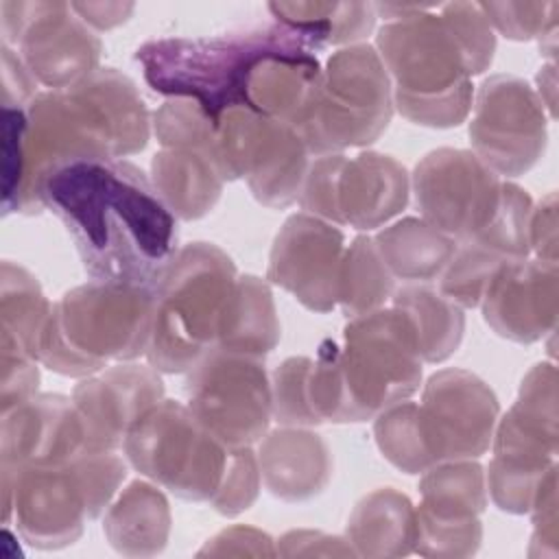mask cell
<instances>
[{
    "mask_svg": "<svg viewBox=\"0 0 559 559\" xmlns=\"http://www.w3.org/2000/svg\"><path fill=\"white\" fill-rule=\"evenodd\" d=\"M393 306L406 314L421 360L441 362L456 352L465 328L456 304L426 284H404L393 293Z\"/></svg>",
    "mask_w": 559,
    "mask_h": 559,
    "instance_id": "obj_29",
    "label": "cell"
},
{
    "mask_svg": "<svg viewBox=\"0 0 559 559\" xmlns=\"http://www.w3.org/2000/svg\"><path fill=\"white\" fill-rule=\"evenodd\" d=\"M421 358L400 308L352 317L343 345H319L308 373V400L319 421H367L419 389Z\"/></svg>",
    "mask_w": 559,
    "mask_h": 559,
    "instance_id": "obj_3",
    "label": "cell"
},
{
    "mask_svg": "<svg viewBox=\"0 0 559 559\" xmlns=\"http://www.w3.org/2000/svg\"><path fill=\"white\" fill-rule=\"evenodd\" d=\"M312 360L306 356L286 358L271 382L273 417L284 426H317L321 424L308 400V371Z\"/></svg>",
    "mask_w": 559,
    "mask_h": 559,
    "instance_id": "obj_34",
    "label": "cell"
},
{
    "mask_svg": "<svg viewBox=\"0 0 559 559\" xmlns=\"http://www.w3.org/2000/svg\"><path fill=\"white\" fill-rule=\"evenodd\" d=\"M413 190L424 221L463 242L493 218L502 181L472 151L437 148L415 166Z\"/></svg>",
    "mask_w": 559,
    "mask_h": 559,
    "instance_id": "obj_14",
    "label": "cell"
},
{
    "mask_svg": "<svg viewBox=\"0 0 559 559\" xmlns=\"http://www.w3.org/2000/svg\"><path fill=\"white\" fill-rule=\"evenodd\" d=\"M343 242V231L319 216L293 214L275 236L266 275L308 310L330 312L338 304Z\"/></svg>",
    "mask_w": 559,
    "mask_h": 559,
    "instance_id": "obj_19",
    "label": "cell"
},
{
    "mask_svg": "<svg viewBox=\"0 0 559 559\" xmlns=\"http://www.w3.org/2000/svg\"><path fill=\"white\" fill-rule=\"evenodd\" d=\"M162 395L164 382L155 367L118 365L81 380L72 391V404L90 448L116 450L124 445L133 421L162 402Z\"/></svg>",
    "mask_w": 559,
    "mask_h": 559,
    "instance_id": "obj_20",
    "label": "cell"
},
{
    "mask_svg": "<svg viewBox=\"0 0 559 559\" xmlns=\"http://www.w3.org/2000/svg\"><path fill=\"white\" fill-rule=\"evenodd\" d=\"M170 528L168 502L148 483H131L105 518V535L122 555H155Z\"/></svg>",
    "mask_w": 559,
    "mask_h": 559,
    "instance_id": "obj_28",
    "label": "cell"
},
{
    "mask_svg": "<svg viewBox=\"0 0 559 559\" xmlns=\"http://www.w3.org/2000/svg\"><path fill=\"white\" fill-rule=\"evenodd\" d=\"M258 463L271 493L290 502L319 493L330 478L325 441L295 426L271 432L260 443Z\"/></svg>",
    "mask_w": 559,
    "mask_h": 559,
    "instance_id": "obj_23",
    "label": "cell"
},
{
    "mask_svg": "<svg viewBox=\"0 0 559 559\" xmlns=\"http://www.w3.org/2000/svg\"><path fill=\"white\" fill-rule=\"evenodd\" d=\"M35 79L22 57L2 44V107H24L35 98Z\"/></svg>",
    "mask_w": 559,
    "mask_h": 559,
    "instance_id": "obj_40",
    "label": "cell"
},
{
    "mask_svg": "<svg viewBox=\"0 0 559 559\" xmlns=\"http://www.w3.org/2000/svg\"><path fill=\"white\" fill-rule=\"evenodd\" d=\"M528 245L537 260L557 264V203L555 192H550L531 212L528 221Z\"/></svg>",
    "mask_w": 559,
    "mask_h": 559,
    "instance_id": "obj_39",
    "label": "cell"
},
{
    "mask_svg": "<svg viewBox=\"0 0 559 559\" xmlns=\"http://www.w3.org/2000/svg\"><path fill=\"white\" fill-rule=\"evenodd\" d=\"M260 487V463L251 448H234L221 489L210 500L223 515H236L251 507Z\"/></svg>",
    "mask_w": 559,
    "mask_h": 559,
    "instance_id": "obj_38",
    "label": "cell"
},
{
    "mask_svg": "<svg viewBox=\"0 0 559 559\" xmlns=\"http://www.w3.org/2000/svg\"><path fill=\"white\" fill-rule=\"evenodd\" d=\"M395 277L382 262L376 240L358 236L345 249L338 271V304L352 319L378 310L393 295Z\"/></svg>",
    "mask_w": 559,
    "mask_h": 559,
    "instance_id": "obj_32",
    "label": "cell"
},
{
    "mask_svg": "<svg viewBox=\"0 0 559 559\" xmlns=\"http://www.w3.org/2000/svg\"><path fill=\"white\" fill-rule=\"evenodd\" d=\"M469 140L474 155L487 168L518 177L544 153V103L522 79L496 74L476 94Z\"/></svg>",
    "mask_w": 559,
    "mask_h": 559,
    "instance_id": "obj_15",
    "label": "cell"
},
{
    "mask_svg": "<svg viewBox=\"0 0 559 559\" xmlns=\"http://www.w3.org/2000/svg\"><path fill=\"white\" fill-rule=\"evenodd\" d=\"M391 81L376 48L334 52L293 127L314 155L373 142L391 120Z\"/></svg>",
    "mask_w": 559,
    "mask_h": 559,
    "instance_id": "obj_8",
    "label": "cell"
},
{
    "mask_svg": "<svg viewBox=\"0 0 559 559\" xmlns=\"http://www.w3.org/2000/svg\"><path fill=\"white\" fill-rule=\"evenodd\" d=\"M280 341V323L269 286L255 275L236 280L218 349L262 358Z\"/></svg>",
    "mask_w": 559,
    "mask_h": 559,
    "instance_id": "obj_30",
    "label": "cell"
},
{
    "mask_svg": "<svg viewBox=\"0 0 559 559\" xmlns=\"http://www.w3.org/2000/svg\"><path fill=\"white\" fill-rule=\"evenodd\" d=\"M491 443L493 459L485 485L502 511L526 513L557 454V371L550 362H539L526 373Z\"/></svg>",
    "mask_w": 559,
    "mask_h": 559,
    "instance_id": "obj_10",
    "label": "cell"
},
{
    "mask_svg": "<svg viewBox=\"0 0 559 559\" xmlns=\"http://www.w3.org/2000/svg\"><path fill=\"white\" fill-rule=\"evenodd\" d=\"M406 201L408 175L400 162L380 153L345 157L336 188L341 225L356 229L380 227L404 210Z\"/></svg>",
    "mask_w": 559,
    "mask_h": 559,
    "instance_id": "obj_22",
    "label": "cell"
},
{
    "mask_svg": "<svg viewBox=\"0 0 559 559\" xmlns=\"http://www.w3.org/2000/svg\"><path fill=\"white\" fill-rule=\"evenodd\" d=\"M4 44H15L35 81L68 90L92 72L100 41L66 2H2Z\"/></svg>",
    "mask_w": 559,
    "mask_h": 559,
    "instance_id": "obj_13",
    "label": "cell"
},
{
    "mask_svg": "<svg viewBox=\"0 0 559 559\" xmlns=\"http://www.w3.org/2000/svg\"><path fill=\"white\" fill-rule=\"evenodd\" d=\"M216 131L225 179L245 177L269 207H286L299 197L310 151L290 122L238 107L221 118Z\"/></svg>",
    "mask_w": 559,
    "mask_h": 559,
    "instance_id": "obj_11",
    "label": "cell"
},
{
    "mask_svg": "<svg viewBox=\"0 0 559 559\" xmlns=\"http://www.w3.org/2000/svg\"><path fill=\"white\" fill-rule=\"evenodd\" d=\"M321 48L312 33L275 20L210 37L151 39L135 59L155 92L194 100L218 124L231 109H251L249 85L264 61L306 57Z\"/></svg>",
    "mask_w": 559,
    "mask_h": 559,
    "instance_id": "obj_4",
    "label": "cell"
},
{
    "mask_svg": "<svg viewBox=\"0 0 559 559\" xmlns=\"http://www.w3.org/2000/svg\"><path fill=\"white\" fill-rule=\"evenodd\" d=\"M236 280L229 255L216 245L181 247L155 288L148 365L181 373L218 349Z\"/></svg>",
    "mask_w": 559,
    "mask_h": 559,
    "instance_id": "obj_7",
    "label": "cell"
},
{
    "mask_svg": "<svg viewBox=\"0 0 559 559\" xmlns=\"http://www.w3.org/2000/svg\"><path fill=\"white\" fill-rule=\"evenodd\" d=\"M489 24H493L504 37L511 39H531V37H550L555 39L557 2H489L478 4Z\"/></svg>",
    "mask_w": 559,
    "mask_h": 559,
    "instance_id": "obj_35",
    "label": "cell"
},
{
    "mask_svg": "<svg viewBox=\"0 0 559 559\" xmlns=\"http://www.w3.org/2000/svg\"><path fill=\"white\" fill-rule=\"evenodd\" d=\"M500 406L474 373L443 369L430 376L417 404V424L432 465L476 459L493 439Z\"/></svg>",
    "mask_w": 559,
    "mask_h": 559,
    "instance_id": "obj_16",
    "label": "cell"
},
{
    "mask_svg": "<svg viewBox=\"0 0 559 559\" xmlns=\"http://www.w3.org/2000/svg\"><path fill=\"white\" fill-rule=\"evenodd\" d=\"M155 290L92 280L68 290L50 310L39 360L63 376H94L111 360L148 349Z\"/></svg>",
    "mask_w": 559,
    "mask_h": 559,
    "instance_id": "obj_6",
    "label": "cell"
},
{
    "mask_svg": "<svg viewBox=\"0 0 559 559\" xmlns=\"http://www.w3.org/2000/svg\"><path fill=\"white\" fill-rule=\"evenodd\" d=\"M319 74L321 66L314 55L269 59L251 79L249 105L258 114L293 124Z\"/></svg>",
    "mask_w": 559,
    "mask_h": 559,
    "instance_id": "obj_31",
    "label": "cell"
},
{
    "mask_svg": "<svg viewBox=\"0 0 559 559\" xmlns=\"http://www.w3.org/2000/svg\"><path fill=\"white\" fill-rule=\"evenodd\" d=\"M153 186L170 212L192 221L207 214L221 197L225 177L201 151L164 148L151 162Z\"/></svg>",
    "mask_w": 559,
    "mask_h": 559,
    "instance_id": "obj_24",
    "label": "cell"
},
{
    "mask_svg": "<svg viewBox=\"0 0 559 559\" xmlns=\"http://www.w3.org/2000/svg\"><path fill=\"white\" fill-rule=\"evenodd\" d=\"M122 448L140 474L194 502L216 496L234 450L173 400L146 408L129 428Z\"/></svg>",
    "mask_w": 559,
    "mask_h": 559,
    "instance_id": "obj_9",
    "label": "cell"
},
{
    "mask_svg": "<svg viewBox=\"0 0 559 559\" xmlns=\"http://www.w3.org/2000/svg\"><path fill=\"white\" fill-rule=\"evenodd\" d=\"M26 107H2V212H17L24 188Z\"/></svg>",
    "mask_w": 559,
    "mask_h": 559,
    "instance_id": "obj_36",
    "label": "cell"
},
{
    "mask_svg": "<svg viewBox=\"0 0 559 559\" xmlns=\"http://www.w3.org/2000/svg\"><path fill=\"white\" fill-rule=\"evenodd\" d=\"M373 240L391 275L406 284H428L439 277L456 249L450 236L424 218H402Z\"/></svg>",
    "mask_w": 559,
    "mask_h": 559,
    "instance_id": "obj_25",
    "label": "cell"
},
{
    "mask_svg": "<svg viewBox=\"0 0 559 559\" xmlns=\"http://www.w3.org/2000/svg\"><path fill=\"white\" fill-rule=\"evenodd\" d=\"M186 395L192 415L229 448L260 441L273 415L260 358L227 349H214L188 371Z\"/></svg>",
    "mask_w": 559,
    "mask_h": 559,
    "instance_id": "obj_12",
    "label": "cell"
},
{
    "mask_svg": "<svg viewBox=\"0 0 559 559\" xmlns=\"http://www.w3.org/2000/svg\"><path fill=\"white\" fill-rule=\"evenodd\" d=\"M376 441L380 452L402 472L419 474L432 467L417 424V404L397 402L376 415Z\"/></svg>",
    "mask_w": 559,
    "mask_h": 559,
    "instance_id": "obj_33",
    "label": "cell"
},
{
    "mask_svg": "<svg viewBox=\"0 0 559 559\" xmlns=\"http://www.w3.org/2000/svg\"><path fill=\"white\" fill-rule=\"evenodd\" d=\"M347 539L358 555L386 557L415 550V511L411 500L386 487L365 496L347 524Z\"/></svg>",
    "mask_w": 559,
    "mask_h": 559,
    "instance_id": "obj_27",
    "label": "cell"
},
{
    "mask_svg": "<svg viewBox=\"0 0 559 559\" xmlns=\"http://www.w3.org/2000/svg\"><path fill=\"white\" fill-rule=\"evenodd\" d=\"M441 15L445 22L452 26L454 35L459 37L474 74L483 72L493 57L496 39L491 33V24L483 15L478 4L469 2H454V4H443Z\"/></svg>",
    "mask_w": 559,
    "mask_h": 559,
    "instance_id": "obj_37",
    "label": "cell"
},
{
    "mask_svg": "<svg viewBox=\"0 0 559 559\" xmlns=\"http://www.w3.org/2000/svg\"><path fill=\"white\" fill-rule=\"evenodd\" d=\"M2 493L4 520L13 507L22 537L37 548L72 544L90 518L74 456L2 472Z\"/></svg>",
    "mask_w": 559,
    "mask_h": 559,
    "instance_id": "obj_17",
    "label": "cell"
},
{
    "mask_svg": "<svg viewBox=\"0 0 559 559\" xmlns=\"http://www.w3.org/2000/svg\"><path fill=\"white\" fill-rule=\"evenodd\" d=\"M426 472L419 483L424 500L415 511V550L428 557L474 555L483 537L478 515L487 504L483 467L463 459Z\"/></svg>",
    "mask_w": 559,
    "mask_h": 559,
    "instance_id": "obj_18",
    "label": "cell"
},
{
    "mask_svg": "<svg viewBox=\"0 0 559 559\" xmlns=\"http://www.w3.org/2000/svg\"><path fill=\"white\" fill-rule=\"evenodd\" d=\"M395 13L376 44L402 116L426 127L461 124L472 107V63L443 15L430 7L373 4Z\"/></svg>",
    "mask_w": 559,
    "mask_h": 559,
    "instance_id": "obj_5",
    "label": "cell"
},
{
    "mask_svg": "<svg viewBox=\"0 0 559 559\" xmlns=\"http://www.w3.org/2000/svg\"><path fill=\"white\" fill-rule=\"evenodd\" d=\"M39 203L66 225L92 280L155 290L179 251L175 214L131 162H66L44 177Z\"/></svg>",
    "mask_w": 559,
    "mask_h": 559,
    "instance_id": "obj_1",
    "label": "cell"
},
{
    "mask_svg": "<svg viewBox=\"0 0 559 559\" xmlns=\"http://www.w3.org/2000/svg\"><path fill=\"white\" fill-rule=\"evenodd\" d=\"M557 264L544 260L504 262L483 293L489 328L515 343L539 341L557 323Z\"/></svg>",
    "mask_w": 559,
    "mask_h": 559,
    "instance_id": "obj_21",
    "label": "cell"
},
{
    "mask_svg": "<svg viewBox=\"0 0 559 559\" xmlns=\"http://www.w3.org/2000/svg\"><path fill=\"white\" fill-rule=\"evenodd\" d=\"M24 188L17 212H39L44 177L74 159L138 153L148 142V114L135 85L114 68L68 90L35 94L26 105Z\"/></svg>",
    "mask_w": 559,
    "mask_h": 559,
    "instance_id": "obj_2",
    "label": "cell"
},
{
    "mask_svg": "<svg viewBox=\"0 0 559 559\" xmlns=\"http://www.w3.org/2000/svg\"><path fill=\"white\" fill-rule=\"evenodd\" d=\"M52 306L35 277L11 262L2 264V365L39 360V341Z\"/></svg>",
    "mask_w": 559,
    "mask_h": 559,
    "instance_id": "obj_26",
    "label": "cell"
}]
</instances>
